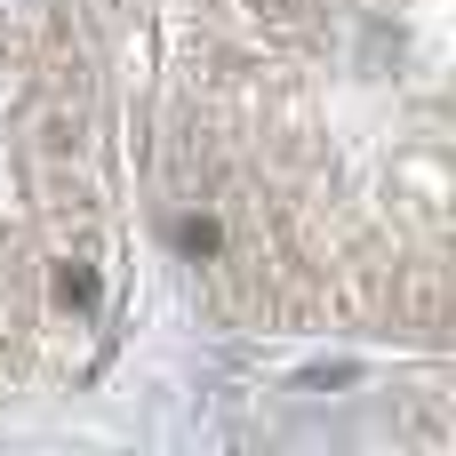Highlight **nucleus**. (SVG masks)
Returning <instances> with one entry per match:
<instances>
[{
  "mask_svg": "<svg viewBox=\"0 0 456 456\" xmlns=\"http://www.w3.org/2000/svg\"><path fill=\"white\" fill-rule=\"evenodd\" d=\"M401 96H449L441 0H168L160 184L184 256L248 321H361L329 224L377 273L393 321L449 313V160H401Z\"/></svg>",
  "mask_w": 456,
  "mask_h": 456,
  "instance_id": "nucleus-1",
  "label": "nucleus"
},
{
  "mask_svg": "<svg viewBox=\"0 0 456 456\" xmlns=\"http://www.w3.org/2000/svg\"><path fill=\"white\" fill-rule=\"evenodd\" d=\"M112 120L80 0H0V385L112 321Z\"/></svg>",
  "mask_w": 456,
  "mask_h": 456,
  "instance_id": "nucleus-2",
  "label": "nucleus"
}]
</instances>
